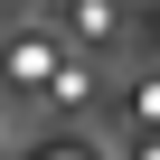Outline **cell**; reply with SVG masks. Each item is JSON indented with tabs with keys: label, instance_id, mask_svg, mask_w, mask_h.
Returning a JSON list of instances; mask_svg holds the SVG:
<instances>
[{
	"label": "cell",
	"instance_id": "obj_1",
	"mask_svg": "<svg viewBox=\"0 0 160 160\" xmlns=\"http://www.w3.org/2000/svg\"><path fill=\"white\" fill-rule=\"evenodd\" d=\"M57 66H66V47H57V38H38V28L0 47V75H10L19 94H47V85H57Z\"/></svg>",
	"mask_w": 160,
	"mask_h": 160
},
{
	"label": "cell",
	"instance_id": "obj_2",
	"mask_svg": "<svg viewBox=\"0 0 160 160\" xmlns=\"http://www.w3.org/2000/svg\"><path fill=\"white\" fill-rule=\"evenodd\" d=\"M122 38V0H66V57H85V47H113Z\"/></svg>",
	"mask_w": 160,
	"mask_h": 160
},
{
	"label": "cell",
	"instance_id": "obj_3",
	"mask_svg": "<svg viewBox=\"0 0 160 160\" xmlns=\"http://www.w3.org/2000/svg\"><path fill=\"white\" fill-rule=\"evenodd\" d=\"M85 104H94V66H85V57H66V66H57V85H47V113H85Z\"/></svg>",
	"mask_w": 160,
	"mask_h": 160
},
{
	"label": "cell",
	"instance_id": "obj_4",
	"mask_svg": "<svg viewBox=\"0 0 160 160\" xmlns=\"http://www.w3.org/2000/svg\"><path fill=\"white\" fill-rule=\"evenodd\" d=\"M132 122H141V132H160V75H141V85H132Z\"/></svg>",
	"mask_w": 160,
	"mask_h": 160
},
{
	"label": "cell",
	"instance_id": "obj_5",
	"mask_svg": "<svg viewBox=\"0 0 160 160\" xmlns=\"http://www.w3.org/2000/svg\"><path fill=\"white\" fill-rule=\"evenodd\" d=\"M122 160H160V132H132V151Z\"/></svg>",
	"mask_w": 160,
	"mask_h": 160
},
{
	"label": "cell",
	"instance_id": "obj_6",
	"mask_svg": "<svg viewBox=\"0 0 160 160\" xmlns=\"http://www.w3.org/2000/svg\"><path fill=\"white\" fill-rule=\"evenodd\" d=\"M38 160H94V151H85V141H66V151H38Z\"/></svg>",
	"mask_w": 160,
	"mask_h": 160
}]
</instances>
